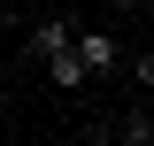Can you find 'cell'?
I'll use <instances>...</instances> for the list:
<instances>
[{
    "label": "cell",
    "mask_w": 154,
    "mask_h": 146,
    "mask_svg": "<svg viewBox=\"0 0 154 146\" xmlns=\"http://www.w3.org/2000/svg\"><path fill=\"white\" fill-rule=\"evenodd\" d=\"M54 46H69V23H38L31 31V54H54Z\"/></svg>",
    "instance_id": "3"
},
{
    "label": "cell",
    "mask_w": 154,
    "mask_h": 146,
    "mask_svg": "<svg viewBox=\"0 0 154 146\" xmlns=\"http://www.w3.org/2000/svg\"><path fill=\"white\" fill-rule=\"evenodd\" d=\"M38 62H46V77H54V85H85V69H77L69 46H54V54H38Z\"/></svg>",
    "instance_id": "2"
},
{
    "label": "cell",
    "mask_w": 154,
    "mask_h": 146,
    "mask_svg": "<svg viewBox=\"0 0 154 146\" xmlns=\"http://www.w3.org/2000/svg\"><path fill=\"white\" fill-rule=\"evenodd\" d=\"M69 54H77V69H85V77H108V69H116V38H108V31H85Z\"/></svg>",
    "instance_id": "1"
},
{
    "label": "cell",
    "mask_w": 154,
    "mask_h": 146,
    "mask_svg": "<svg viewBox=\"0 0 154 146\" xmlns=\"http://www.w3.org/2000/svg\"><path fill=\"white\" fill-rule=\"evenodd\" d=\"M85 146H116V138H108V131H93V138H85Z\"/></svg>",
    "instance_id": "4"
}]
</instances>
